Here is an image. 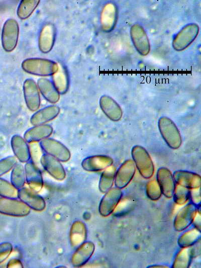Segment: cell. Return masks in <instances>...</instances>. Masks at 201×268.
Wrapping results in <instances>:
<instances>
[{"label": "cell", "mask_w": 201, "mask_h": 268, "mask_svg": "<svg viewBox=\"0 0 201 268\" xmlns=\"http://www.w3.org/2000/svg\"><path fill=\"white\" fill-rule=\"evenodd\" d=\"M22 67L26 72L32 74L50 76L57 71L59 65L49 59L31 58L24 60L22 63Z\"/></svg>", "instance_id": "6da1fadb"}, {"label": "cell", "mask_w": 201, "mask_h": 268, "mask_svg": "<svg viewBox=\"0 0 201 268\" xmlns=\"http://www.w3.org/2000/svg\"><path fill=\"white\" fill-rule=\"evenodd\" d=\"M158 128L161 136L168 146L177 149L181 144V136L174 123L167 117H161L158 120Z\"/></svg>", "instance_id": "7a4b0ae2"}, {"label": "cell", "mask_w": 201, "mask_h": 268, "mask_svg": "<svg viewBox=\"0 0 201 268\" xmlns=\"http://www.w3.org/2000/svg\"><path fill=\"white\" fill-rule=\"evenodd\" d=\"M133 160L140 174L145 178L152 176L154 167L152 160L147 150L142 146H134L132 149Z\"/></svg>", "instance_id": "3957f363"}, {"label": "cell", "mask_w": 201, "mask_h": 268, "mask_svg": "<svg viewBox=\"0 0 201 268\" xmlns=\"http://www.w3.org/2000/svg\"><path fill=\"white\" fill-rule=\"evenodd\" d=\"M199 27L195 23H190L184 26L174 37L172 47L176 51H182L188 47L195 39Z\"/></svg>", "instance_id": "277c9868"}, {"label": "cell", "mask_w": 201, "mask_h": 268, "mask_svg": "<svg viewBox=\"0 0 201 268\" xmlns=\"http://www.w3.org/2000/svg\"><path fill=\"white\" fill-rule=\"evenodd\" d=\"M19 32V25L16 20L9 19L5 22L2 32V43L5 51L10 52L15 48Z\"/></svg>", "instance_id": "5b68a950"}, {"label": "cell", "mask_w": 201, "mask_h": 268, "mask_svg": "<svg viewBox=\"0 0 201 268\" xmlns=\"http://www.w3.org/2000/svg\"><path fill=\"white\" fill-rule=\"evenodd\" d=\"M42 150L62 162L67 161L71 154L69 149L60 142L53 138H47L40 141Z\"/></svg>", "instance_id": "8992f818"}, {"label": "cell", "mask_w": 201, "mask_h": 268, "mask_svg": "<svg viewBox=\"0 0 201 268\" xmlns=\"http://www.w3.org/2000/svg\"><path fill=\"white\" fill-rule=\"evenodd\" d=\"M31 208L21 200L16 199L0 198V213L15 217L28 215Z\"/></svg>", "instance_id": "52a82bcc"}, {"label": "cell", "mask_w": 201, "mask_h": 268, "mask_svg": "<svg viewBox=\"0 0 201 268\" xmlns=\"http://www.w3.org/2000/svg\"><path fill=\"white\" fill-rule=\"evenodd\" d=\"M130 32L132 43L137 52L141 55H147L150 52V45L143 27L138 24H134Z\"/></svg>", "instance_id": "ba28073f"}, {"label": "cell", "mask_w": 201, "mask_h": 268, "mask_svg": "<svg viewBox=\"0 0 201 268\" xmlns=\"http://www.w3.org/2000/svg\"><path fill=\"white\" fill-rule=\"evenodd\" d=\"M105 193L98 207L99 214L104 217L110 215L114 211L122 197V191L117 187L111 188Z\"/></svg>", "instance_id": "9c48e42d"}, {"label": "cell", "mask_w": 201, "mask_h": 268, "mask_svg": "<svg viewBox=\"0 0 201 268\" xmlns=\"http://www.w3.org/2000/svg\"><path fill=\"white\" fill-rule=\"evenodd\" d=\"M197 212V206L193 203H189L183 207L176 214L173 226L177 231H183L193 222Z\"/></svg>", "instance_id": "30bf717a"}, {"label": "cell", "mask_w": 201, "mask_h": 268, "mask_svg": "<svg viewBox=\"0 0 201 268\" xmlns=\"http://www.w3.org/2000/svg\"><path fill=\"white\" fill-rule=\"evenodd\" d=\"M23 93L28 108L31 111H37L40 105V97L37 84L33 79L28 78L25 80Z\"/></svg>", "instance_id": "8fae6325"}, {"label": "cell", "mask_w": 201, "mask_h": 268, "mask_svg": "<svg viewBox=\"0 0 201 268\" xmlns=\"http://www.w3.org/2000/svg\"><path fill=\"white\" fill-rule=\"evenodd\" d=\"M135 171L133 160L125 161L116 172L114 180L116 187L120 189L126 187L133 178Z\"/></svg>", "instance_id": "7c38bea8"}, {"label": "cell", "mask_w": 201, "mask_h": 268, "mask_svg": "<svg viewBox=\"0 0 201 268\" xmlns=\"http://www.w3.org/2000/svg\"><path fill=\"white\" fill-rule=\"evenodd\" d=\"M60 161L46 153L43 154L40 159V163L50 175L57 180L62 181L65 178L66 172Z\"/></svg>", "instance_id": "4fadbf2b"}, {"label": "cell", "mask_w": 201, "mask_h": 268, "mask_svg": "<svg viewBox=\"0 0 201 268\" xmlns=\"http://www.w3.org/2000/svg\"><path fill=\"white\" fill-rule=\"evenodd\" d=\"M18 198L30 208L41 211L46 207L44 199L30 188H22L18 191Z\"/></svg>", "instance_id": "5bb4252c"}, {"label": "cell", "mask_w": 201, "mask_h": 268, "mask_svg": "<svg viewBox=\"0 0 201 268\" xmlns=\"http://www.w3.org/2000/svg\"><path fill=\"white\" fill-rule=\"evenodd\" d=\"M24 169L26 181L30 189L36 193L39 192L43 185L41 171L31 160L26 162Z\"/></svg>", "instance_id": "9a60e30c"}, {"label": "cell", "mask_w": 201, "mask_h": 268, "mask_svg": "<svg viewBox=\"0 0 201 268\" xmlns=\"http://www.w3.org/2000/svg\"><path fill=\"white\" fill-rule=\"evenodd\" d=\"M156 177L162 194L168 198H172L176 184L170 171L166 168L160 167L158 169Z\"/></svg>", "instance_id": "2e32d148"}, {"label": "cell", "mask_w": 201, "mask_h": 268, "mask_svg": "<svg viewBox=\"0 0 201 268\" xmlns=\"http://www.w3.org/2000/svg\"><path fill=\"white\" fill-rule=\"evenodd\" d=\"M113 163V159L109 156L96 155L84 158L81 162V166L86 171H98L106 169Z\"/></svg>", "instance_id": "e0dca14e"}, {"label": "cell", "mask_w": 201, "mask_h": 268, "mask_svg": "<svg viewBox=\"0 0 201 268\" xmlns=\"http://www.w3.org/2000/svg\"><path fill=\"white\" fill-rule=\"evenodd\" d=\"M173 176L176 184L189 189H196L200 186L199 175L186 170H176Z\"/></svg>", "instance_id": "ac0fdd59"}, {"label": "cell", "mask_w": 201, "mask_h": 268, "mask_svg": "<svg viewBox=\"0 0 201 268\" xmlns=\"http://www.w3.org/2000/svg\"><path fill=\"white\" fill-rule=\"evenodd\" d=\"M95 249V246L91 241H84L78 246L72 254L71 261L75 267L85 264L90 258Z\"/></svg>", "instance_id": "d6986e66"}, {"label": "cell", "mask_w": 201, "mask_h": 268, "mask_svg": "<svg viewBox=\"0 0 201 268\" xmlns=\"http://www.w3.org/2000/svg\"><path fill=\"white\" fill-rule=\"evenodd\" d=\"M99 106L104 113L114 121L120 120L122 116V110L117 102L111 97L104 95L100 98Z\"/></svg>", "instance_id": "ffe728a7"}, {"label": "cell", "mask_w": 201, "mask_h": 268, "mask_svg": "<svg viewBox=\"0 0 201 268\" xmlns=\"http://www.w3.org/2000/svg\"><path fill=\"white\" fill-rule=\"evenodd\" d=\"M55 35L56 29L52 24H46L42 27L38 39L39 48L41 52L46 53L52 49Z\"/></svg>", "instance_id": "44dd1931"}, {"label": "cell", "mask_w": 201, "mask_h": 268, "mask_svg": "<svg viewBox=\"0 0 201 268\" xmlns=\"http://www.w3.org/2000/svg\"><path fill=\"white\" fill-rule=\"evenodd\" d=\"M53 132V128L48 124L34 126L28 129L24 134L27 143H36L48 138Z\"/></svg>", "instance_id": "7402d4cb"}, {"label": "cell", "mask_w": 201, "mask_h": 268, "mask_svg": "<svg viewBox=\"0 0 201 268\" xmlns=\"http://www.w3.org/2000/svg\"><path fill=\"white\" fill-rule=\"evenodd\" d=\"M118 10L112 3L106 4L102 12L100 23L103 30L107 32L112 31L117 21Z\"/></svg>", "instance_id": "603a6c76"}, {"label": "cell", "mask_w": 201, "mask_h": 268, "mask_svg": "<svg viewBox=\"0 0 201 268\" xmlns=\"http://www.w3.org/2000/svg\"><path fill=\"white\" fill-rule=\"evenodd\" d=\"M11 145L16 156L21 162H27L30 160L29 146L22 136L14 135L11 140Z\"/></svg>", "instance_id": "cb8c5ba5"}, {"label": "cell", "mask_w": 201, "mask_h": 268, "mask_svg": "<svg viewBox=\"0 0 201 268\" xmlns=\"http://www.w3.org/2000/svg\"><path fill=\"white\" fill-rule=\"evenodd\" d=\"M59 112L60 108L57 106L46 107L35 112L31 116L30 122L34 126L45 124L55 118Z\"/></svg>", "instance_id": "d4e9b609"}, {"label": "cell", "mask_w": 201, "mask_h": 268, "mask_svg": "<svg viewBox=\"0 0 201 268\" xmlns=\"http://www.w3.org/2000/svg\"><path fill=\"white\" fill-rule=\"evenodd\" d=\"M38 89L44 98L51 103H55L59 100L60 94L52 81L46 78H40L37 81Z\"/></svg>", "instance_id": "484cf974"}, {"label": "cell", "mask_w": 201, "mask_h": 268, "mask_svg": "<svg viewBox=\"0 0 201 268\" xmlns=\"http://www.w3.org/2000/svg\"><path fill=\"white\" fill-rule=\"evenodd\" d=\"M87 237V229L83 222L76 221L71 225L70 240L72 246L78 247L84 241Z\"/></svg>", "instance_id": "4316f807"}, {"label": "cell", "mask_w": 201, "mask_h": 268, "mask_svg": "<svg viewBox=\"0 0 201 268\" xmlns=\"http://www.w3.org/2000/svg\"><path fill=\"white\" fill-rule=\"evenodd\" d=\"M52 81L60 94H65L69 87V77L64 67H59L57 71L52 75Z\"/></svg>", "instance_id": "83f0119b"}, {"label": "cell", "mask_w": 201, "mask_h": 268, "mask_svg": "<svg viewBox=\"0 0 201 268\" xmlns=\"http://www.w3.org/2000/svg\"><path fill=\"white\" fill-rule=\"evenodd\" d=\"M193 255V251L191 248H182L176 255L172 267L187 268L191 263Z\"/></svg>", "instance_id": "f1b7e54d"}, {"label": "cell", "mask_w": 201, "mask_h": 268, "mask_svg": "<svg viewBox=\"0 0 201 268\" xmlns=\"http://www.w3.org/2000/svg\"><path fill=\"white\" fill-rule=\"evenodd\" d=\"M116 168L110 166L105 169L100 177L98 188L99 191L105 193L112 188L115 180Z\"/></svg>", "instance_id": "f546056e"}, {"label": "cell", "mask_w": 201, "mask_h": 268, "mask_svg": "<svg viewBox=\"0 0 201 268\" xmlns=\"http://www.w3.org/2000/svg\"><path fill=\"white\" fill-rule=\"evenodd\" d=\"M200 231L195 228L191 229L179 237L178 244L181 248L190 247L200 240Z\"/></svg>", "instance_id": "4dcf8cb0"}, {"label": "cell", "mask_w": 201, "mask_h": 268, "mask_svg": "<svg viewBox=\"0 0 201 268\" xmlns=\"http://www.w3.org/2000/svg\"><path fill=\"white\" fill-rule=\"evenodd\" d=\"M24 167L21 163H17L12 168L11 182L18 190L23 188L25 183Z\"/></svg>", "instance_id": "1f68e13d"}, {"label": "cell", "mask_w": 201, "mask_h": 268, "mask_svg": "<svg viewBox=\"0 0 201 268\" xmlns=\"http://www.w3.org/2000/svg\"><path fill=\"white\" fill-rule=\"evenodd\" d=\"M39 2L38 0L22 1L18 8V16L21 19L28 18L35 10Z\"/></svg>", "instance_id": "d6a6232c"}, {"label": "cell", "mask_w": 201, "mask_h": 268, "mask_svg": "<svg viewBox=\"0 0 201 268\" xmlns=\"http://www.w3.org/2000/svg\"><path fill=\"white\" fill-rule=\"evenodd\" d=\"M18 190L8 181L0 177V196L1 197L16 199Z\"/></svg>", "instance_id": "836d02e7"}, {"label": "cell", "mask_w": 201, "mask_h": 268, "mask_svg": "<svg viewBox=\"0 0 201 268\" xmlns=\"http://www.w3.org/2000/svg\"><path fill=\"white\" fill-rule=\"evenodd\" d=\"M190 189L176 184L173 195L174 202L178 205L185 204L190 199Z\"/></svg>", "instance_id": "e575fe53"}, {"label": "cell", "mask_w": 201, "mask_h": 268, "mask_svg": "<svg viewBox=\"0 0 201 268\" xmlns=\"http://www.w3.org/2000/svg\"><path fill=\"white\" fill-rule=\"evenodd\" d=\"M146 192L148 197L152 200L159 199L162 194L161 190L157 181H151L146 185Z\"/></svg>", "instance_id": "d590c367"}, {"label": "cell", "mask_w": 201, "mask_h": 268, "mask_svg": "<svg viewBox=\"0 0 201 268\" xmlns=\"http://www.w3.org/2000/svg\"><path fill=\"white\" fill-rule=\"evenodd\" d=\"M17 163L16 156H9L0 160V176L12 169Z\"/></svg>", "instance_id": "8d00e7d4"}, {"label": "cell", "mask_w": 201, "mask_h": 268, "mask_svg": "<svg viewBox=\"0 0 201 268\" xmlns=\"http://www.w3.org/2000/svg\"><path fill=\"white\" fill-rule=\"evenodd\" d=\"M29 146L30 160L35 164L38 162L40 163V159L43 154H41L40 149L38 147V146L35 143H32L31 145Z\"/></svg>", "instance_id": "74e56055"}, {"label": "cell", "mask_w": 201, "mask_h": 268, "mask_svg": "<svg viewBox=\"0 0 201 268\" xmlns=\"http://www.w3.org/2000/svg\"><path fill=\"white\" fill-rule=\"evenodd\" d=\"M12 250L13 246L10 242H4L0 243V263L9 257Z\"/></svg>", "instance_id": "f35d334b"}, {"label": "cell", "mask_w": 201, "mask_h": 268, "mask_svg": "<svg viewBox=\"0 0 201 268\" xmlns=\"http://www.w3.org/2000/svg\"><path fill=\"white\" fill-rule=\"evenodd\" d=\"M197 189H196V190L190 191V199H191L193 204L196 206H199L200 204V191L197 190Z\"/></svg>", "instance_id": "ab89813d"}, {"label": "cell", "mask_w": 201, "mask_h": 268, "mask_svg": "<svg viewBox=\"0 0 201 268\" xmlns=\"http://www.w3.org/2000/svg\"><path fill=\"white\" fill-rule=\"evenodd\" d=\"M7 267H23V264L20 260L17 258H13L9 260Z\"/></svg>", "instance_id": "60d3db41"}, {"label": "cell", "mask_w": 201, "mask_h": 268, "mask_svg": "<svg viewBox=\"0 0 201 268\" xmlns=\"http://www.w3.org/2000/svg\"><path fill=\"white\" fill-rule=\"evenodd\" d=\"M195 226V228L200 231V213L197 212L192 222Z\"/></svg>", "instance_id": "b9f144b4"}, {"label": "cell", "mask_w": 201, "mask_h": 268, "mask_svg": "<svg viewBox=\"0 0 201 268\" xmlns=\"http://www.w3.org/2000/svg\"><path fill=\"white\" fill-rule=\"evenodd\" d=\"M149 267H167L166 266L164 265H152L150 266Z\"/></svg>", "instance_id": "7bdbcfd3"}]
</instances>
